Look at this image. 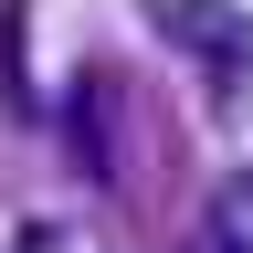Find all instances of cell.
I'll use <instances>...</instances> for the list:
<instances>
[{"label": "cell", "mask_w": 253, "mask_h": 253, "mask_svg": "<svg viewBox=\"0 0 253 253\" xmlns=\"http://www.w3.org/2000/svg\"><path fill=\"white\" fill-rule=\"evenodd\" d=\"M11 253H63V243H53V232H21V243H11Z\"/></svg>", "instance_id": "cell-1"}, {"label": "cell", "mask_w": 253, "mask_h": 253, "mask_svg": "<svg viewBox=\"0 0 253 253\" xmlns=\"http://www.w3.org/2000/svg\"><path fill=\"white\" fill-rule=\"evenodd\" d=\"M211 253H243V243H211Z\"/></svg>", "instance_id": "cell-2"}, {"label": "cell", "mask_w": 253, "mask_h": 253, "mask_svg": "<svg viewBox=\"0 0 253 253\" xmlns=\"http://www.w3.org/2000/svg\"><path fill=\"white\" fill-rule=\"evenodd\" d=\"M243 201H253V179H243Z\"/></svg>", "instance_id": "cell-3"}]
</instances>
